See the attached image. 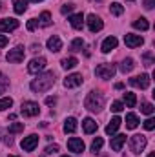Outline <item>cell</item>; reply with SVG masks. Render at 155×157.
Segmentation results:
<instances>
[{
  "mask_svg": "<svg viewBox=\"0 0 155 157\" xmlns=\"http://www.w3.org/2000/svg\"><path fill=\"white\" fill-rule=\"evenodd\" d=\"M53 84H55V73L53 71H46V73L39 75L37 78H33L31 84H29V88L35 93H42V91H47Z\"/></svg>",
  "mask_w": 155,
  "mask_h": 157,
  "instance_id": "6da1fadb",
  "label": "cell"
},
{
  "mask_svg": "<svg viewBox=\"0 0 155 157\" xmlns=\"http://www.w3.org/2000/svg\"><path fill=\"white\" fill-rule=\"evenodd\" d=\"M84 106L89 112H100L104 108V95L99 91H89L86 101H84Z\"/></svg>",
  "mask_w": 155,
  "mask_h": 157,
  "instance_id": "7a4b0ae2",
  "label": "cell"
},
{
  "mask_svg": "<svg viewBox=\"0 0 155 157\" xmlns=\"http://www.w3.org/2000/svg\"><path fill=\"white\" fill-rule=\"evenodd\" d=\"M115 64H110V62H106V64H99L97 66V70H95V75L99 78H104V80H108V78H113L115 75Z\"/></svg>",
  "mask_w": 155,
  "mask_h": 157,
  "instance_id": "3957f363",
  "label": "cell"
},
{
  "mask_svg": "<svg viewBox=\"0 0 155 157\" xmlns=\"http://www.w3.org/2000/svg\"><path fill=\"white\" fill-rule=\"evenodd\" d=\"M130 148L133 154H141L144 148H146V137L141 135V133H135L130 137Z\"/></svg>",
  "mask_w": 155,
  "mask_h": 157,
  "instance_id": "277c9868",
  "label": "cell"
},
{
  "mask_svg": "<svg viewBox=\"0 0 155 157\" xmlns=\"http://www.w3.org/2000/svg\"><path fill=\"white\" fill-rule=\"evenodd\" d=\"M20 113H22L24 117H37L40 113V108H39L37 102L26 101V102H22V106H20Z\"/></svg>",
  "mask_w": 155,
  "mask_h": 157,
  "instance_id": "5b68a950",
  "label": "cell"
},
{
  "mask_svg": "<svg viewBox=\"0 0 155 157\" xmlns=\"http://www.w3.org/2000/svg\"><path fill=\"white\" fill-rule=\"evenodd\" d=\"M24 55H26V49H24V46H17V48H13V49H9V53H7V62H13V64H18V62H22L24 60Z\"/></svg>",
  "mask_w": 155,
  "mask_h": 157,
  "instance_id": "8992f818",
  "label": "cell"
},
{
  "mask_svg": "<svg viewBox=\"0 0 155 157\" xmlns=\"http://www.w3.org/2000/svg\"><path fill=\"white\" fill-rule=\"evenodd\" d=\"M86 22H88V28H89V31L91 33H97V31H100L102 28H104V22H102V18L100 17H97V15H88V18H86Z\"/></svg>",
  "mask_w": 155,
  "mask_h": 157,
  "instance_id": "52a82bcc",
  "label": "cell"
},
{
  "mask_svg": "<svg viewBox=\"0 0 155 157\" xmlns=\"http://www.w3.org/2000/svg\"><path fill=\"white\" fill-rule=\"evenodd\" d=\"M37 144H39V135H35V133H31V135L24 137V139H22V143H20V146H22V150H24V152H33V150L37 148Z\"/></svg>",
  "mask_w": 155,
  "mask_h": 157,
  "instance_id": "ba28073f",
  "label": "cell"
},
{
  "mask_svg": "<svg viewBox=\"0 0 155 157\" xmlns=\"http://www.w3.org/2000/svg\"><path fill=\"white\" fill-rule=\"evenodd\" d=\"M130 84L133 88H141V90H146L150 86V75L142 73V75H137V77H131L130 78Z\"/></svg>",
  "mask_w": 155,
  "mask_h": 157,
  "instance_id": "9c48e42d",
  "label": "cell"
},
{
  "mask_svg": "<svg viewBox=\"0 0 155 157\" xmlns=\"http://www.w3.org/2000/svg\"><path fill=\"white\" fill-rule=\"evenodd\" d=\"M46 64H47V60H46L44 57H37V59H33V60L28 64V71H29V73H39V71H42V70L46 68Z\"/></svg>",
  "mask_w": 155,
  "mask_h": 157,
  "instance_id": "30bf717a",
  "label": "cell"
},
{
  "mask_svg": "<svg viewBox=\"0 0 155 157\" xmlns=\"http://www.w3.org/2000/svg\"><path fill=\"white\" fill-rule=\"evenodd\" d=\"M124 44H126L128 48H139V46H142V44H144V39H142L141 35L126 33V35H124Z\"/></svg>",
  "mask_w": 155,
  "mask_h": 157,
  "instance_id": "8fae6325",
  "label": "cell"
},
{
  "mask_svg": "<svg viewBox=\"0 0 155 157\" xmlns=\"http://www.w3.org/2000/svg\"><path fill=\"white\" fill-rule=\"evenodd\" d=\"M18 26H20V24H18L17 18H4V20H0V31H2V33H6V31H15Z\"/></svg>",
  "mask_w": 155,
  "mask_h": 157,
  "instance_id": "7c38bea8",
  "label": "cell"
},
{
  "mask_svg": "<svg viewBox=\"0 0 155 157\" xmlns=\"http://www.w3.org/2000/svg\"><path fill=\"white\" fill-rule=\"evenodd\" d=\"M68 148H70V152L82 154L86 146H84V141H82V139H78V137H71V139L68 141Z\"/></svg>",
  "mask_w": 155,
  "mask_h": 157,
  "instance_id": "4fadbf2b",
  "label": "cell"
},
{
  "mask_svg": "<svg viewBox=\"0 0 155 157\" xmlns=\"http://www.w3.org/2000/svg\"><path fill=\"white\" fill-rule=\"evenodd\" d=\"M84 82V78L80 73H71V75H68V77L64 78V86L66 88H77Z\"/></svg>",
  "mask_w": 155,
  "mask_h": 157,
  "instance_id": "5bb4252c",
  "label": "cell"
},
{
  "mask_svg": "<svg viewBox=\"0 0 155 157\" xmlns=\"http://www.w3.org/2000/svg\"><path fill=\"white\" fill-rule=\"evenodd\" d=\"M47 49H49V51H53V53L60 51V49H62V40L59 39L57 35L49 37V39H47Z\"/></svg>",
  "mask_w": 155,
  "mask_h": 157,
  "instance_id": "9a60e30c",
  "label": "cell"
},
{
  "mask_svg": "<svg viewBox=\"0 0 155 157\" xmlns=\"http://www.w3.org/2000/svg\"><path fill=\"white\" fill-rule=\"evenodd\" d=\"M126 143V135H122V133H119L115 137H112V150L113 152H120V148H122V144Z\"/></svg>",
  "mask_w": 155,
  "mask_h": 157,
  "instance_id": "2e32d148",
  "label": "cell"
},
{
  "mask_svg": "<svg viewBox=\"0 0 155 157\" xmlns=\"http://www.w3.org/2000/svg\"><path fill=\"white\" fill-rule=\"evenodd\" d=\"M117 44H119V40L115 39V37H108V39L102 42V46H100V49L104 51V53H110L112 49H115Z\"/></svg>",
  "mask_w": 155,
  "mask_h": 157,
  "instance_id": "e0dca14e",
  "label": "cell"
},
{
  "mask_svg": "<svg viewBox=\"0 0 155 157\" xmlns=\"http://www.w3.org/2000/svg\"><path fill=\"white\" fill-rule=\"evenodd\" d=\"M82 128H84V132H86V133H93V132H97L99 124H97L91 117H88V119H84V121H82Z\"/></svg>",
  "mask_w": 155,
  "mask_h": 157,
  "instance_id": "ac0fdd59",
  "label": "cell"
},
{
  "mask_svg": "<svg viewBox=\"0 0 155 157\" xmlns=\"http://www.w3.org/2000/svg\"><path fill=\"white\" fill-rule=\"evenodd\" d=\"M70 24H71V28H75V29H82V26H84V15H82V13L71 15V17H70Z\"/></svg>",
  "mask_w": 155,
  "mask_h": 157,
  "instance_id": "d6986e66",
  "label": "cell"
},
{
  "mask_svg": "<svg viewBox=\"0 0 155 157\" xmlns=\"http://www.w3.org/2000/svg\"><path fill=\"white\" fill-rule=\"evenodd\" d=\"M75 130H77V119L68 117L64 121V132L66 133H75Z\"/></svg>",
  "mask_w": 155,
  "mask_h": 157,
  "instance_id": "ffe728a7",
  "label": "cell"
},
{
  "mask_svg": "<svg viewBox=\"0 0 155 157\" xmlns=\"http://www.w3.org/2000/svg\"><path fill=\"white\" fill-rule=\"evenodd\" d=\"M120 122H122V121H120L119 117H113L112 121H110V124L106 126V133H108V135H113V133H117V130H119Z\"/></svg>",
  "mask_w": 155,
  "mask_h": 157,
  "instance_id": "44dd1931",
  "label": "cell"
},
{
  "mask_svg": "<svg viewBox=\"0 0 155 157\" xmlns=\"http://www.w3.org/2000/svg\"><path fill=\"white\" fill-rule=\"evenodd\" d=\"M139 126V117L135 113H128L126 115V128L128 130H135Z\"/></svg>",
  "mask_w": 155,
  "mask_h": 157,
  "instance_id": "7402d4cb",
  "label": "cell"
},
{
  "mask_svg": "<svg viewBox=\"0 0 155 157\" xmlns=\"http://www.w3.org/2000/svg\"><path fill=\"white\" fill-rule=\"evenodd\" d=\"M13 7L17 15H22L28 9V0H13Z\"/></svg>",
  "mask_w": 155,
  "mask_h": 157,
  "instance_id": "603a6c76",
  "label": "cell"
},
{
  "mask_svg": "<svg viewBox=\"0 0 155 157\" xmlns=\"http://www.w3.org/2000/svg\"><path fill=\"white\" fill-rule=\"evenodd\" d=\"M133 28L135 29H141V31H146V29H150V24H148V20L146 18H137V20H133Z\"/></svg>",
  "mask_w": 155,
  "mask_h": 157,
  "instance_id": "cb8c5ba5",
  "label": "cell"
},
{
  "mask_svg": "<svg viewBox=\"0 0 155 157\" xmlns=\"http://www.w3.org/2000/svg\"><path fill=\"white\" fill-rule=\"evenodd\" d=\"M133 68H135L133 59H124V60H122V64H120V71H122V73H130Z\"/></svg>",
  "mask_w": 155,
  "mask_h": 157,
  "instance_id": "d4e9b609",
  "label": "cell"
},
{
  "mask_svg": "<svg viewBox=\"0 0 155 157\" xmlns=\"http://www.w3.org/2000/svg\"><path fill=\"white\" fill-rule=\"evenodd\" d=\"M39 24L42 26V28H47V26H51V15H49V11H44V13H40Z\"/></svg>",
  "mask_w": 155,
  "mask_h": 157,
  "instance_id": "484cf974",
  "label": "cell"
},
{
  "mask_svg": "<svg viewBox=\"0 0 155 157\" xmlns=\"http://www.w3.org/2000/svg\"><path fill=\"white\" fill-rule=\"evenodd\" d=\"M124 102H126V106H128V108H133V106L137 104V97H135V93L126 91V93H124Z\"/></svg>",
  "mask_w": 155,
  "mask_h": 157,
  "instance_id": "4316f807",
  "label": "cell"
},
{
  "mask_svg": "<svg viewBox=\"0 0 155 157\" xmlns=\"http://www.w3.org/2000/svg\"><path fill=\"white\" fill-rule=\"evenodd\" d=\"M60 64H62V68H64V70H73V68L78 64V60L75 59V57H70V59H62V62H60Z\"/></svg>",
  "mask_w": 155,
  "mask_h": 157,
  "instance_id": "83f0119b",
  "label": "cell"
},
{
  "mask_svg": "<svg viewBox=\"0 0 155 157\" xmlns=\"http://www.w3.org/2000/svg\"><path fill=\"white\" fill-rule=\"evenodd\" d=\"M110 13L115 15V17H120V15L124 13V6H120L119 2H113V4L110 6Z\"/></svg>",
  "mask_w": 155,
  "mask_h": 157,
  "instance_id": "f1b7e54d",
  "label": "cell"
},
{
  "mask_svg": "<svg viewBox=\"0 0 155 157\" xmlns=\"http://www.w3.org/2000/svg\"><path fill=\"white\" fill-rule=\"evenodd\" d=\"M82 48H84V40L82 39H75L71 42V46H70V49L75 53V51H82Z\"/></svg>",
  "mask_w": 155,
  "mask_h": 157,
  "instance_id": "f546056e",
  "label": "cell"
},
{
  "mask_svg": "<svg viewBox=\"0 0 155 157\" xmlns=\"http://www.w3.org/2000/svg\"><path fill=\"white\" fill-rule=\"evenodd\" d=\"M102 144H104V139H102V137H97V139L91 143V152H93V154H97V152L102 148Z\"/></svg>",
  "mask_w": 155,
  "mask_h": 157,
  "instance_id": "4dcf8cb0",
  "label": "cell"
},
{
  "mask_svg": "<svg viewBox=\"0 0 155 157\" xmlns=\"http://www.w3.org/2000/svg\"><path fill=\"white\" fill-rule=\"evenodd\" d=\"M22 130H24V122H15V124H11V126L7 128L9 133H18V132H22Z\"/></svg>",
  "mask_w": 155,
  "mask_h": 157,
  "instance_id": "1f68e13d",
  "label": "cell"
},
{
  "mask_svg": "<svg viewBox=\"0 0 155 157\" xmlns=\"http://www.w3.org/2000/svg\"><path fill=\"white\" fill-rule=\"evenodd\" d=\"M153 104H150V102H142V104H141V112H142V113H146V115H152V113H153Z\"/></svg>",
  "mask_w": 155,
  "mask_h": 157,
  "instance_id": "d6a6232c",
  "label": "cell"
},
{
  "mask_svg": "<svg viewBox=\"0 0 155 157\" xmlns=\"http://www.w3.org/2000/svg\"><path fill=\"white\" fill-rule=\"evenodd\" d=\"M7 86H9V78L6 77L4 73H0V93H4L7 90Z\"/></svg>",
  "mask_w": 155,
  "mask_h": 157,
  "instance_id": "836d02e7",
  "label": "cell"
},
{
  "mask_svg": "<svg viewBox=\"0 0 155 157\" xmlns=\"http://www.w3.org/2000/svg\"><path fill=\"white\" fill-rule=\"evenodd\" d=\"M13 106V99L11 97H6V99H0V112L6 110V108H11Z\"/></svg>",
  "mask_w": 155,
  "mask_h": 157,
  "instance_id": "e575fe53",
  "label": "cell"
},
{
  "mask_svg": "<svg viewBox=\"0 0 155 157\" xmlns=\"http://www.w3.org/2000/svg\"><path fill=\"white\" fill-rule=\"evenodd\" d=\"M144 128H146L148 132H152V130L155 128V119H153V117L146 119V121H144Z\"/></svg>",
  "mask_w": 155,
  "mask_h": 157,
  "instance_id": "d590c367",
  "label": "cell"
},
{
  "mask_svg": "<svg viewBox=\"0 0 155 157\" xmlns=\"http://www.w3.org/2000/svg\"><path fill=\"white\" fill-rule=\"evenodd\" d=\"M122 108H124V104H122L120 101H115V102L112 104V112H115V113H119V112H122Z\"/></svg>",
  "mask_w": 155,
  "mask_h": 157,
  "instance_id": "8d00e7d4",
  "label": "cell"
},
{
  "mask_svg": "<svg viewBox=\"0 0 155 157\" xmlns=\"http://www.w3.org/2000/svg\"><path fill=\"white\" fill-rule=\"evenodd\" d=\"M73 7H75L73 4H66V6H62V7H60V13H62V15H68V13H71V11H73Z\"/></svg>",
  "mask_w": 155,
  "mask_h": 157,
  "instance_id": "74e56055",
  "label": "cell"
},
{
  "mask_svg": "<svg viewBox=\"0 0 155 157\" xmlns=\"http://www.w3.org/2000/svg\"><path fill=\"white\" fill-rule=\"evenodd\" d=\"M37 26H39V20H37V18H31V20L28 22V29H29V31L37 29Z\"/></svg>",
  "mask_w": 155,
  "mask_h": 157,
  "instance_id": "f35d334b",
  "label": "cell"
},
{
  "mask_svg": "<svg viewBox=\"0 0 155 157\" xmlns=\"http://www.w3.org/2000/svg\"><path fill=\"white\" fill-rule=\"evenodd\" d=\"M152 64H153V60H152V53H146V55H144V66L150 68Z\"/></svg>",
  "mask_w": 155,
  "mask_h": 157,
  "instance_id": "ab89813d",
  "label": "cell"
},
{
  "mask_svg": "<svg viewBox=\"0 0 155 157\" xmlns=\"http://www.w3.org/2000/svg\"><path fill=\"white\" fill-rule=\"evenodd\" d=\"M57 152H59V144H53V146L46 148V154H57Z\"/></svg>",
  "mask_w": 155,
  "mask_h": 157,
  "instance_id": "60d3db41",
  "label": "cell"
},
{
  "mask_svg": "<svg viewBox=\"0 0 155 157\" xmlns=\"http://www.w3.org/2000/svg\"><path fill=\"white\" fill-rule=\"evenodd\" d=\"M153 6H155V0H144V7L146 9H153Z\"/></svg>",
  "mask_w": 155,
  "mask_h": 157,
  "instance_id": "b9f144b4",
  "label": "cell"
},
{
  "mask_svg": "<svg viewBox=\"0 0 155 157\" xmlns=\"http://www.w3.org/2000/svg\"><path fill=\"white\" fill-rule=\"evenodd\" d=\"M4 46H7V37L0 35V48H4Z\"/></svg>",
  "mask_w": 155,
  "mask_h": 157,
  "instance_id": "7bdbcfd3",
  "label": "cell"
},
{
  "mask_svg": "<svg viewBox=\"0 0 155 157\" xmlns=\"http://www.w3.org/2000/svg\"><path fill=\"white\" fill-rule=\"evenodd\" d=\"M55 102H57L55 97H47V99H46V104H55Z\"/></svg>",
  "mask_w": 155,
  "mask_h": 157,
  "instance_id": "ee69618b",
  "label": "cell"
},
{
  "mask_svg": "<svg viewBox=\"0 0 155 157\" xmlns=\"http://www.w3.org/2000/svg\"><path fill=\"white\" fill-rule=\"evenodd\" d=\"M0 133H2V130H0ZM2 141H4V143H7V144H11V143H13V139H7V137H2Z\"/></svg>",
  "mask_w": 155,
  "mask_h": 157,
  "instance_id": "f6af8a7d",
  "label": "cell"
},
{
  "mask_svg": "<svg viewBox=\"0 0 155 157\" xmlns=\"http://www.w3.org/2000/svg\"><path fill=\"white\" fill-rule=\"evenodd\" d=\"M40 49V44L39 46H37V44H33V46H31V51H39Z\"/></svg>",
  "mask_w": 155,
  "mask_h": 157,
  "instance_id": "bcb514c9",
  "label": "cell"
},
{
  "mask_svg": "<svg viewBox=\"0 0 155 157\" xmlns=\"http://www.w3.org/2000/svg\"><path fill=\"white\" fill-rule=\"evenodd\" d=\"M115 88H117V90H122V88H124V84H122V82H117Z\"/></svg>",
  "mask_w": 155,
  "mask_h": 157,
  "instance_id": "7dc6e473",
  "label": "cell"
},
{
  "mask_svg": "<svg viewBox=\"0 0 155 157\" xmlns=\"http://www.w3.org/2000/svg\"><path fill=\"white\" fill-rule=\"evenodd\" d=\"M148 157H155V154H153V152H152V154H150V155H148Z\"/></svg>",
  "mask_w": 155,
  "mask_h": 157,
  "instance_id": "c3c4849f",
  "label": "cell"
},
{
  "mask_svg": "<svg viewBox=\"0 0 155 157\" xmlns=\"http://www.w3.org/2000/svg\"><path fill=\"white\" fill-rule=\"evenodd\" d=\"M33 2H42V0H33Z\"/></svg>",
  "mask_w": 155,
  "mask_h": 157,
  "instance_id": "681fc988",
  "label": "cell"
},
{
  "mask_svg": "<svg viewBox=\"0 0 155 157\" xmlns=\"http://www.w3.org/2000/svg\"><path fill=\"white\" fill-rule=\"evenodd\" d=\"M9 157H17V155H9Z\"/></svg>",
  "mask_w": 155,
  "mask_h": 157,
  "instance_id": "f907efd6",
  "label": "cell"
},
{
  "mask_svg": "<svg viewBox=\"0 0 155 157\" xmlns=\"http://www.w3.org/2000/svg\"><path fill=\"white\" fill-rule=\"evenodd\" d=\"M0 9H2V4H0Z\"/></svg>",
  "mask_w": 155,
  "mask_h": 157,
  "instance_id": "816d5d0a",
  "label": "cell"
},
{
  "mask_svg": "<svg viewBox=\"0 0 155 157\" xmlns=\"http://www.w3.org/2000/svg\"><path fill=\"white\" fill-rule=\"evenodd\" d=\"M62 157H68V155H62Z\"/></svg>",
  "mask_w": 155,
  "mask_h": 157,
  "instance_id": "f5cc1de1",
  "label": "cell"
}]
</instances>
